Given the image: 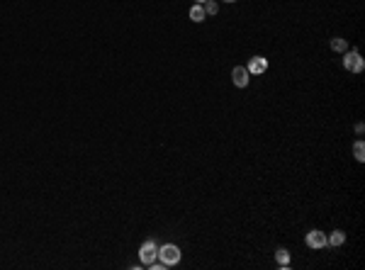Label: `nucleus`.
I'll return each mask as SVG.
<instances>
[{"instance_id": "nucleus-12", "label": "nucleus", "mask_w": 365, "mask_h": 270, "mask_svg": "<svg viewBox=\"0 0 365 270\" xmlns=\"http://www.w3.org/2000/svg\"><path fill=\"white\" fill-rule=\"evenodd\" d=\"M202 5H205V15H217V10H219V5L214 0H205Z\"/></svg>"}, {"instance_id": "nucleus-8", "label": "nucleus", "mask_w": 365, "mask_h": 270, "mask_svg": "<svg viewBox=\"0 0 365 270\" xmlns=\"http://www.w3.org/2000/svg\"><path fill=\"white\" fill-rule=\"evenodd\" d=\"M205 17H207V15H205V7L195 2V5L190 7V20H195V22H202Z\"/></svg>"}, {"instance_id": "nucleus-15", "label": "nucleus", "mask_w": 365, "mask_h": 270, "mask_svg": "<svg viewBox=\"0 0 365 270\" xmlns=\"http://www.w3.org/2000/svg\"><path fill=\"white\" fill-rule=\"evenodd\" d=\"M224 2H234V0H224Z\"/></svg>"}, {"instance_id": "nucleus-5", "label": "nucleus", "mask_w": 365, "mask_h": 270, "mask_svg": "<svg viewBox=\"0 0 365 270\" xmlns=\"http://www.w3.org/2000/svg\"><path fill=\"white\" fill-rule=\"evenodd\" d=\"M231 81H234L236 88H246L249 81H251V73L246 71V66H234V71H231Z\"/></svg>"}, {"instance_id": "nucleus-10", "label": "nucleus", "mask_w": 365, "mask_h": 270, "mask_svg": "<svg viewBox=\"0 0 365 270\" xmlns=\"http://www.w3.org/2000/svg\"><path fill=\"white\" fill-rule=\"evenodd\" d=\"M275 258H277V263H280L282 268L290 266V253H287V248H277V251H275Z\"/></svg>"}, {"instance_id": "nucleus-9", "label": "nucleus", "mask_w": 365, "mask_h": 270, "mask_svg": "<svg viewBox=\"0 0 365 270\" xmlns=\"http://www.w3.org/2000/svg\"><path fill=\"white\" fill-rule=\"evenodd\" d=\"M353 158H356L358 163H363V161H365V144L361 141V139L353 144Z\"/></svg>"}, {"instance_id": "nucleus-13", "label": "nucleus", "mask_w": 365, "mask_h": 270, "mask_svg": "<svg viewBox=\"0 0 365 270\" xmlns=\"http://www.w3.org/2000/svg\"><path fill=\"white\" fill-rule=\"evenodd\" d=\"M363 132H365V127L358 122V124H356V134H363Z\"/></svg>"}, {"instance_id": "nucleus-6", "label": "nucleus", "mask_w": 365, "mask_h": 270, "mask_svg": "<svg viewBox=\"0 0 365 270\" xmlns=\"http://www.w3.org/2000/svg\"><path fill=\"white\" fill-rule=\"evenodd\" d=\"M246 71H249L251 76L266 73V71H268V59H266V56H253L251 61H249V66H246Z\"/></svg>"}, {"instance_id": "nucleus-1", "label": "nucleus", "mask_w": 365, "mask_h": 270, "mask_svg": "<svg viewBox=\"0 0 365 270\" xmlns=\"http://www.w3.org/2000/svg\"><path fill=\"white\" fill-rule=\"evenodd\" d=\"M159 261L166 268L176 266L181 261V248L176 246V244H163V246H159Z\"/></svg>"}, {"instance_id": "nucleus-11", "label": "nucleus", "mask_w": 365, "mask_h": 270, "mask_svg": "<svg viewBox=\"0 0 365 270\" xmlns=\"http://www.w3.org/2000/svg\"><path fill=\"white\" fill-rule=\"evenodd\" d=\"M331 49H334V51H348V42H346L343 37H334V39H331Z\"/></svg>"}, {"instance_id": "nucleus-2", "label": "nucleus", "mask_w": 365, "mask_h": 270, "mask_svg": "<svg viewBox=\"0 0 365 270\" xmlns=\"http://www.w3.org/2000/svg\"><path fill=\"white\" fill-rule=\"evenodd\" d=\"M139 258H141L144 266H151V263L159 258V246H156L154 239H149V241L141 244V248H139Z\"/></svg>"}, {"instance_id": "nucleus-3", "label": "nucleus", "mask_w": 365, "mask_h": 270, "mask_svg": "<svg viewBox=\"0 0 365 270\" xmlns=\"http://www.w3.org/2000/svg\"><path fill=\"white\" fill-rule=\"evenodd\" d=\"M343 66H346V71H351V73H361V71H363V59H361V54H358L356 49L346 51Z\"/></svg>"}, {"instance_id": "nucleus-14", "label": "nucleus", "mask_w": 365, "mask_h": 270, "mask_svg": "<svg viewBox=\"0 0 365 270\" xmlns=\"http://www.w3.org/2000/svg\"><path fill=\"white\" fill-rule=\"evenodd\" d=\"M195 2H197V5H202V2H205V0H195Z\"/></svg>"}, {"instance_id": "nucleus-7", "label": "nucleus", "mask_w": 365, "mask_h": 270, "mask_svg": "<svg viewBox=\"0 0 365 270\" xmlns=\"http://www.w3.org/2000/svg\"><path fill=\"white\" fill-rule=\"evenodd\" d=\"M343 241H346V234L341 229H336V231H331V236H326V244H331V246H341Z\"/></svg>"}, {"instance_id": "nucleus-4", "label": "nucleus", "mask_w": 365, "mask_h": 270, "mask_svg": "<svg viewBox=\"0 0 365 270\" xmlns=\"http://www.w3.org/2000/svg\"><path fill=\"white\" fill-rule=\"evenodd\" d=\"M304 244L309 248H324V246H329L326 244V234L324 231H319V229H312L307 236H304Z\"/></svg>"}]
</instances>
